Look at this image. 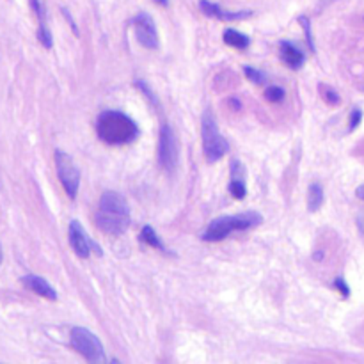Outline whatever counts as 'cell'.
<instances>
[{
    "mask_svg": "<svg viewBox=\"0 0 364 364\" xmlns=\"http://www.w3.org/2000/svg\"><path fill=\"white\" fill-rule=\"evenodd\" d=\"M96 226L107 235L121 237L130 226V208L127 199L117 192H105L96 210Z\"/></svg>",
    "mask_w": 364,
    "mask_h": 364,
    "instance_id": "cell-1",
    "label": "cell"
},
{
    "mask_svg": "<svg viewBox=\"0 0 364 364\" xmlns=\"http://www.w3.org/2000/svg\"><path fill=\"white\" fill-rule=\"evenodd\" d=\"M96 132L98 137L110 146L130 144L139 137L137 123L119 110H105L100 114Z\"/></svg>",
    "mask_w": 364,
    "mask_h": 364,
    "instance_id": "cell-2",
    "label": "cell"
},
{
    "mask_svg": "<svg viewBox=\"0 0 364 364\" xmlns=\"http://www.w3.org/2000/svg\"><path fill=\"white\" fill-rule=\"evenodd\" d=\"M263 223V217L258 212H244L238 215H226L212 220L201 235V240L205 242H220L231 233L237 231H247L251 228L259 226Z\"/></svg>",
    "mask_w": 364,
    "mask_h": 364,
    "instance_id": "cell-3",
    "label": "cell"
},
{
    "mask_svg": "<svg viewBox=\"0 0 364 364\" xmlns=\"http://www.w3.org/2000/svg\"><path fill=\"white\" fill-rule=\"evenodd\" d=\"M201 135H203V149H205L206 162L215 164L230 151V144L226 139L220 135L217 128L215 117L212 116L210 110H206L201 117Z\"/></svg>",
    "mask_w": 364,
    "mask_h": 364,
    "instance_id": "cell-4",
    "label": "cell"
},
{
    "mask_svg": "<svg viewBox=\"0 0 364 364\" xmlns=\"http://www.w3.org/2000/svg\"><path fill=\"white\" fill-rule=\"evenodd\" d=\"M71 347L84 355L89 363H105V348H103L102 341L95 336L89 329L85 327H73L70 334Z\"/></svg>",
    "mask_w": 364,
    "mask_h": 364,
    "instance_id": "cell-5",
    "label": "cell"
},
{
    "mask_svg": "<svg viewBox=\"0 0 364 364\" xmlns=\"http://www.w3.org/2000/svg\"><path fill=\"white\" fill-rule=\"evenodd\" d=\"M180 160V151H178V141L171 124L164 123L160 127L159 134V164L167 173H174Z\"/></svg>",
    "mask_w": 364,
    "mask_h": 364,
    "instance_id": "cell-6",
    "label": "cell"
},
{
    "mask_svg": "<svg viewBox=\"0 0 364 364\" xmlns=\"http://www.w3.org/2000/svg\"><path fill=\"white\" fill-rule=\"evenodd\" d=\"M53 159H55L57 174H59V180L63 183L64 191H66V194L71 199H75L78 194V187H80V171L75 166L73 159L68 153L60 151V149H55Z\"/></svg>",
    "mask_w": 364,
    "mask_h": 364,
    "instance_id": "cell-7",
    "label": "cell"
},
{
    "mask_svg": "<svg viewBox=\"0 0 364 364\" xmlns=\"http://www.w3.org/2000/svg\"><path fill=\"white\" fill-rule=\"evenodd\" d=\"M68 235H70V245L71 249L75 251V255L80 256V258H89L91 251L98 252L102 255V249L87 237L84 228L80 226L78 220H71L70 223V230H68Z\"/></svg>",
    "mask_w": 364,
    "mask_h": 364,
    "instance_id": "cell-8",
    "label": "cell"
},
{
    "mask_svg": "<svg viewBox=\"0 0 364 364\" xmlns=\"http://www.w3.org/2000/svg\"><path fill=\"white\" fill-rule=\"evenodd\" d=\"M134 27H135V36H137V41L141 43L144 48L148 50H156L159 48V32H156L155 21L149 16L148 13H139L134 18Z\"/></svg>",
    "mask_w": 364,
    "mask_h": 364,
    "instance_id": "cell-9",
    "label": "cell"
},
{
    "mask_svg": "<svg viewBox=\"0 0 364 364\" xmlns=\"http://www.w3.org/2000/svg\"><path fill=\"white\" fill-rule=\"evenodd\" d=\"M199 7H201V11L206 14V16L217 18V20H223V21L245 20V18H249L252 14L251 11H237V13H233V11H226L220 6H217V4L210 2V0H201V2H199Z\"/></svg>",
    "mask_w": 364,
    "mask_h": 364,
    "instance_id": "cell-10",
    "label": "cell"
},
{
    "mask_svg": "<svg viewBox=\"0 0 364 364\" xmlns=\"http://www.w3.org/2000/svg\"><path fill=\"white\" fill-rule=\"evenodd\" d=\"M31 6L34 9L36 16H38L39 27H38V39L46 50H50L53 46V39H52V32H50L48 25H46V11H45V4L43 0H31Z\"/></svg>",
    "mask_w": 364,
    "mask_h": 364,
    "instance_id": "cell-11",
    "label": "cell"
},
{
    "mask_svg": "<svg viewBox=\"0 0 364 364\" xmlns=\"http://www.w3.org/2000/svg\"><path fill=\"white\" fill-rule=\"evenodd\" d=\"M21 281H23L25 287H27L28 290L34 291V294L41 295V297L48 299V301H57V291L53 290V288L48 284V281L43 279V277L25 276Z\"/></svg>",
    "mask_w": 364,
    "mask_h": 364,
    "instance_id": "cell-12",
    "label": "cell"
},
{
    "mask_svg": "<svg viewBox=\"0 0 364 364\" xmlns=\"http://www.w3.org/2000/svg\"><path fill=\"white\" fill-rule=\"evenodd\" d=\"M281 55H283L284 63H287L290 68H294V70H299L306 60L304 53H302L297 46L291 45L290 41L281 43Z\"/></svg>",
    "mask_w": 364,
    "mask_h": 364,
    "instance_id": "cell-13",
    "label": "cell"
},
{
    "mask_svg": "<svg viewBox=\"0 0 364 364\" xmlns=\"http://www.w3.org/2000/svg\"><path fill=\"white\" fill-rule=\"evenodd\" d=\"M224 43L233 46V48L245 50L249 48V45H251V39H249L245 34H242V32L235 31V28H228V31L224 32Z\"/></svg>",
    "mask_w": 364,
    "mask_h": 364,
    "instance_id": "cell-14",
    "label": "cell"
},
{
    "mask_svg": "<svg viewBox=\"0 0 364 364\" xmlns=\"http://www.w3.org/2000/svg\"><path fill=\"white\" fill-rule=\"evenodd\" d=\"M323 199H326V196H323L322 185L313 183L311 187H309V194H308L309 212H316V210H320V206L323 205Z\"/></svg>",
    "mask_w": 364,
    "mask_h": 364,
    "instance_id": "cell-15",
    "label": "cell"
},
{
    "mask_svg": "<svg viewBox=\"0 0 364 364\" xmlns=\"http://www.w3.org/2000/svg\"><path fill=\"white\" fill-rule=\"evenodd\" d=\"M141 240L144 242V244H148L149 247L159 249V251H162V252H167L166 245L160 242L159 235L155 233V230H153L151 226H144V230H142V233H141Z\"/></svg>",
    "mask_w": 364,
    "mask_h": 364,
    "instance_id": "cell-16",
    "label": "cell"
},
{
    "mask_svg": "<svg viewBox=\"0 0 364 364\" xmlns=\"http://www.w3.org/2000/svg\"><path fill=\"white\" fill-rule=\"evenodd\" d=\"M230 183H245V167L240 160H231L230 164Z\"/></svg>",
    "mask_w": 364,
    "mask_h": 364,
    "instance_id": "cell-17",
    "label": "cell"
},
{
    "mask_svg": "<svg viewBox=\"0 0 364 364\" xmlns=\"http://www.w3.org/2000/svg\"><path fill=\"white\" fill-rule=\"evenodd\" d=\"M135 87H137V89H141V92H142V95L146 96V98L149 100V103H151V105H155V107H160V102H159V98H156V95H155V92H153L151 89H149V85L146 84L144 80H135Z\"/></svg>",
    "mask_w": 364,
    "mask_h": 364,
    "instance_id": "cell-18",
    "label": "cell"
},
{
    "mask_svg": "<svg viewBox=\"0 0 364 364\" xmlns=\"http://www.w3.org/2000/svg\"><path fill=\"white\" fill-rule=\"evenodd\" d=\"M244 73H245V77H247L251 82H255V84L259 85V84H263V82H265V75H263L259 70H256V68L245 66Z\"/></svg>",
    "mask_w": 364,
    "mask_h": 364,
    "instance_id": "cell-19",
    "label": "cell"
},
{
    "mask_svg": "<svg viewBox=\"0 0 364 364\" xmlns=\"http://www.w3.org/2000/svg\"><path fill=\"white\" fill-rule=\"evenodd\" d=\"M265 96H267V100H269V102L279 103V102H283L284 91H283V89H281V87H277V85H272V87L267 89Z\"/></svg>",
    "mask_w": 364,
    "mask_h": 364,
    "instance_id": "cell-20",
    "label": "cell"
},
{
    "mask_svg": "<svg viewBox=\"0 0 364 364\" xmlns=\"http://www.w3.org/2000/svg\"><path fill=\"white\" fill-rule=\"evenodd\" d=\"M299 21H301L302 28H304V34H306V41H308V45L311 46V50L315 52V41H313V34H311V23H309V20L306 16H299Z\"/></svg>",
    "mask_w": 364,
    "mask_h": 364,
    "instance_id": "cell-21",
    "label": "cell"
},
{
    "mask_svg": "<svg viewBox=\"0 0 364 364\" xmlns=\"http://www.w3.org/2000/svg\"><path fill=\"white\" fill-rule=\"evenodd\" d=\"M323 89V100L331 105H338L340 103V95L336 91H333L331 87H322Z\"/></svg>",
    "mask_w": 364,
    "mask_h": 364,
    "instance_id": "cell-22",
    "label": "cell"
},
{
    "mask_svg": "<svg viewBox=\"0 0 364 364\" xmlns=\"http://www.w3.org/2000/svg\"><path fill=\"white\" fill-rule=\"evenodd\" d=\"M361 119H363V112H361V110H359V109L352 110V114H350V124H348V130L354 132L355 128L359 127V123H361Z\"/></svg>",
    "mask_w": 364,
    "mask_h": 364,
    "instance_id": "cell-23",
    "label": "cell"
},
{
    "mask_svg": "<svg viewBox=\"0 0 364 364\" xmlns=\"http://www.w3.org/2000/svg\"><path fill=\"white\" fill-rule=\"evenodd\" d=\"M334 287L341 291V295H343V297H348V295H350V288H348V284L345 283L343 277H338V279L334 281Z\"/></svg>",
    "mask_w": 364,
    "mask_h": 364,
    "instance_id": "cell-24",
    "label": "cell"
},
{
    "mask_svg": "<svg viewBox=\"0 0 364 364\" xmlns=\"http://www.w3.org/2000/svg\"><path fill=\"white\" fill-rule=\"evenodd\" d=\"M63 14H64V16H66V20L70 21V25H71V27H73V32H75V34H78V28H77V25L73 23V18H71L70 14H68V11H66V9H63Z\"/></svg>",
    "mask_w": 364,
    "mask_h": 364,
    "instance_id": "cell-25",
    "label": "cell"
},
{
    "mask_svg": "<svg viewBox=\"0 0 364 364\" xmlns=\"http://www.w3.org/2000/svg\"><path fill=\"white\" fill-rule=\"evenodd\" d=\"M355 194H358L359 199H363V201H364V183L361 185V187H358V191H355Z\"/></svg>",
    "mask_w": 364,
    "mask_h": 364,
    "instance_id": "cell-26",
    "label": "cell"
},
{
    "mask_svg": "<svg viewBox=\"0 0 364 364\" xmlns=\"http://www.w3.org/2000/svg\"><path fill=\"white\" fill-rule=\"evenodd\" d=\"M231 105L235 107V110H238L242 107V103L240 102H237V100H231Z\"/></svg>",
    "mask_w": 364,
    "mask_h": 364,
    "instance_id": "cell-27",
    "label": "cell"
},
{
    "mask_svg": "<svg viewBox=\"0 0 364 364\" xmlns=\"http://www.w3.org/2000/svg\"><path fill=\"white\" fill-rule=\"evenodd\" d=\"M156 2L162 4V6H167V4H169V0H156Z\"/></svg>",
    "mask_w": 364,
    "mask_h": 364,
    "instance_id": "cell-28",
    "label": "cell"
},
{
    "mask_svg": "<svg viewBox=\"0 0 364 364\" xmlns=\"http://www.w3.org/2000/svg\"><path fill=\"white\" fill-rule=\"evenodd\" d=\"M322 252H316V255H315V259H322Z\"/></svg>",
    "mask_w": 364,
    "mask_h": 364,
    "instance_id": "cell-29",
    "label": "cell"
},
{
    "mask_svg": "<svg viewBox=\"0 0 364 364\" xmlns=\"http://www.w3.org/2000/svg\"><path fill=\"white\" fill-rule=\"evenodd\" d=\"M0 263H2V247H0Z\"/></svg>",
    "mask_w": 364,
    "mask_h": 364,
    "instance_id": "cell-30",
    "label": "cell"
}]
</instances>
